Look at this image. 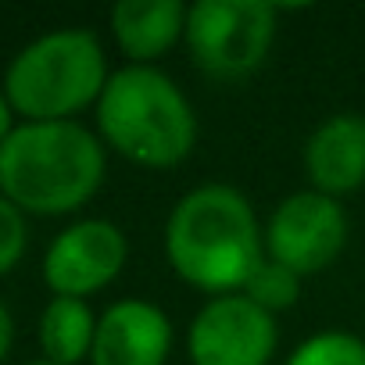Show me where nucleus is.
<instances>
[{
	"mask_svg": "<svg viewBox=\"0 0 365 365\" xmlns=\"http://www.w3.org/2000/svg\"><path fill=\"white\" fill-rule=\"evenodd\" d=\"M265 230L251 201L226 182L182 194L165 222V255L182 283L226 297L240 294L265 262Z\"/></svg>",
	"mask_w": 365,
	"mask_h": 365,
	"instance_id": "1",
	"label": "nucleus"
},
{
	"mask_svg": "<svg viewBox=\"0 0 365 365\" xmlns=\"http://www.w3.org/2000/svg\"><path fill=\"white\" fill-rule=\"evenodd\" d=\"M240 294L251 297V301H255L258 308H265L269 315H276V312L290 308V304L301 297V276L290 272L287 265L265 258V262L251 272V279H247V287H244Z\"/></svg>",
	"mask_w": 365,
	"mask_h": 365,
	"instance_id": "13",
	"label": "nucleus"
},
{
	"mask_svg": "<svg viewBox=\"0 0 365 365\" xmlns=\"http://www.w3.org/2000/svg\"><path fill=\"white\" fill-rule=\"evenodd\" d=\"M11 340H15V322H11V312H8V304L0 301V361L8 358V351H11Z\"/></svg>",
	"mask_w": 365,
	"mask_h": 365,
	"instance_id": "16",
	"label": "nucleus"
},
{
	"mask_svg": "<svg viewBox=\"0 0 365 365\" xmlns=\"http://www.w3.org/2000/svg\"><path fill=\"white\" fill-rule=\"evenodd\" d=\"M304 172L312 179V190L333 201L365 187V118H326L304 143Z\"/></svg>",
	"mask_w": 365,
	"mask_h": 365,
	"instance_id": "10",
	"label": "nucleus"
},
{
	"mask_svg": "<svg viewBox=\"0 0 365 365\" xmlns=\"http://www.w3.org/2000/svg\"><path fill=\"white\" fill-rule=\"evenodd\" d=\"M29 244V230H26V215L22 208H15L4 194H0V276L11 272Z\"/></svg>",
	"mask_w": 365,
	"mask_h": 365,
	"instance_id": "15",
	"label": "nucleus"
},
{
	"mask_svg": "<svg viewBox=\"0 0 365 365\" xmlns=\"http://www.w3.org/2000/svg\"><path fill=\"white\" fill-rule=\"evenodd\" d=\"M187 11L179 0H122L111 8L115 43L133 65H150L182 40Z\"/></svg>",
	"mask_w": 365,
	"mask_h": 365,
	"instance_id": "11",
	"label": "nucleus"
},
{
	"mask_svg": "<svg viewBox=\"0 0 365 365\" xmlns=\"http://www.w3.org/2000/svg\"><path fill=\"white\" fill-rule=\"evenodd\" d=\"M104 182V143L72 122H22L0 143V194L33 215H68Z\"/></svg>",
	"mask_w": 365,
	"mask_h": 365,
	"instance_id": "2",
	"label": "nucleus"
},
{
	"mask_svg": "<svg viewBox=\"0 0 365 365\" xmlns=\"http://www.w3.org/2000/svg\"><path fill=\"white\" fill-rule=\"evenodd\" d=\"M182 40L205 76L240 83L265 65L276 43V8L265 0H197Z\"/></svg>",
	"mask_w": 365,
	"mask_h": 365,
	"instance_id": "5",
	"label": "nucleus"
},
{
	"mask_svg": "<svg viewBox=\"0 0 365 365\" xmlns=\"http://www.w3.org/2000/svg\"><path fill=\"white\" fill-rule=\"evenodd\" d=\"M29 365H58V361H47V358H43V361H29Z\"/></svg>",
	"mask_w": 365,
	"mask_h": 365,
	"instance_id": "18",
	"label": "nucleus"
},
{
	"mask_svg": "<svg viewBox=\"0 0 365 365\" xmlns=\"http://www.w3.org/2000/svg\"><path fill=\"white\" fill-rule=\"evenodd\" d=\"M172 351L168 315L140 297L115 301L97 319V336L90 361L93 365H165Z\"/></svg>",
	"mask_w": 365,
	"mask_h": 365,
	"instance_id": "9",
	"label": "nucleus"
},
{
	"mask_svg": "<svg viewBox=\"0 0 365 365\" xmlns=\"http://www.w3.org/2000/svg\"><path fill=\"white\" fill-rule=\"evenodd\" d=\"M93 336H97V319H93L86 301H79V297H54L43 308L40 344H43L47 361H58V365L83 361L93 351Z\"/></svg>",
	"mask_w": 365,
	"mask_h": 365,
	"instance_id": "12",
	"label": "nucleus"
},
{
	"mask_svg": "<svg viewBox=\"0 0 365 365\" xmlns=\"http://www.w3.org/2000/svg\"><path fill=\"white\" fill-rule=\"evenodd\" d=\"M108 79L104 47L90 29H54L11 58L4 93L26 122H72L101 101Z\"/></svg>",
	"mask_w": 365,
	"mask_h": 365,
	"instance_id": "4",
	"label": "nucleus"
},
{
	"mask_svg": "<svg viewBox=\"0 0 365 365\" xmlns=\"http://www.w3.org/2000/svg\"><path fill=\"white\" fill-rule=\"evenodd\" d=\"M97 125L111 150L143 168H172L197 143V115L187 93L154 65L111 72L97 101Z\"/></svg>",
	"mask_w": 365,
	"mask_h": 365,
	"instance_id": "3",
	"label": "nucleus"
},
{
	"mask_svg": "<svg viewBox=\"0 0 365 365\" xmlns=\"http://www.w3.org/2000/svg\"><path fill=\"white\" fill-rule=\"evenodd\" d=\"M129 244L108 219H83L54 237L43 258V279L54 297H79L104 290L125 265Z\"/></svg>",
	"mask_w": 365,
	"mask_h": 365,
	"instance_id": "8",
	"label": "nucleus"
},
{
	"mask_svg": "<svg viewBox=\"0 0 365 365\" xmlns=\"http://www.w3.org/2000/svg\"><path fill=\"white\" fill-rule=\"evenodd\" d=\"M11 111H15V108H11L8 93L0 90V143H4V140L11 136V129H15V125H11Z\"/></svg>",
	"mask_w": 365,
	"mask_h": 365,
	"instance_id": "17",
	"label": "nucleus"
},
{
	"mask_svg": "<svg viewBox=\"0 0 365 365\" xmlns=\"http://www.w3.org/2000/svg\"><path fill=\"white\" fill-rule=\"evenodd\" d=\"M276 344V315H269L244 294L208 301L187 336L194 365H269Z\"/></svg>",
	"mask_w": 365,
	"mask_h": 365,
	"instance_id": "7",
	"label": "nucleus"
},
{
	"mask_svg": "<svg viewBox=\"0 0 365 365\" xmlns=\"http://www.w3.org/2000/svg\"><path fill=\"white\" fill-rule=\"evenodd\" d=\"M287 365H365V340L344 329H326L308 336Z\"/></svg>",
	"mask_w": 365,
	"mask_h": 365,
	"instance_id": "14",
	"label": "nucleus"
},
{
	"mask_svg": "<svg viewBox=\"0 0 365 365\" xmlns=\"http://www.w3.org/2000/svg\"><path fill=\"white\" fill-rule=\"evenodd\" d=\"M344 244H347V215L340 201L315 190L290 194L265 226V258L287 265L297 276H312L333 265Z\"/></svg>",
	"mask_w": 365,
	"mask_h": 365,
	"instance_id": "6",
	"label": "nucleus"
}]
</instances>
